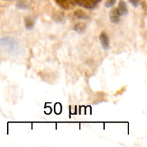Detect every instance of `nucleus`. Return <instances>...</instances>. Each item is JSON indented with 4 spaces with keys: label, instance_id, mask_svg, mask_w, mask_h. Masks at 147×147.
<instances>
[{
    "label": "nucleus",
    "instance_id": "nucleus-1",
    "mask_svg": "<svg viewBox=\"0 0 147 147\" xmlns=\"http://www.w3.org/2000/svg\"><path fill=\"white\" fill-rule=\"evenodd\" d=\"M1 46L7 50L13 53H16L19 50V44L14 39L9 37H4L0 40Z\"/></svg>",
    "mask_w": 147,
    "mask_h": 147
},
{
    "label": "nucleus",
    "instance_id": "nucleus-2",
    "mask_svg": "<svg viewBox=\"0 0 147 147\" xmlns=\"http://www.w3.org/2000/svg\"><path fill=\"white\" fill-rule=\"evenodd\" d=\"M102 0H75L76 4L86 9H93Z\"/></svg>",
    "mask_w": 147,
    "mask_h": 147
},
{
    "label": "nucleus",
    "instance_id": "nucleus-3",
    "mask_svg": "<svg viewBox=\"0 0 147 147\" xmlns=\"http://www.w3.org/2000/svg\"><path fill=\"white\" fill-rule=\"evenodd\" d=\"M56 4L65 10H71L76 6L75 0H55Z\"/></svg>",
    "mask_w": 147,
    "mask_h": 147
},
{
    "label": "nucleus",
    "instance_id": "nucleus-4",
    "mask_svg": "<svg viewBox=\"0 0 147 147\" xmlns=\"http://www.w3.org/2000/svg\"><path fill=\"white\" fill-rule=\"evenodd\" d=\"M99 40H100V45L104 50H109L110 47V40L109 37L106 32H102L99 35Z\"/></svg>",
    "mask_w": 147,
    "mask_h": 147
},
{
    "label": "nucleus",
    "instance_id": "nucleus-5",
    "mask_svg": "<svg viewBox=\"0 0 147 147\" xmlns=\"http://www.w3.org/2000/svg\"><path fill=\"white\" fill-rule=\"evenodd\" d=\"M121 17V16L119 14V11H118L117 8H113L111 10L110 13H109V17H110L111 22L113 24H117L120 22Z\"/></svg>",
    "mask_w": 147,
    "mask_h": 147
},
{
    "label": "nucleus",
    "instance_id": "nucleus-6",
    "mask_svg": "<svg viewBox=\"0 0 147 147\" xmlns=\"http://www.w3.org/2000/svg\"><path fill=\"white\" fill-rule=\"evenodd\" d=\"M117 9L121 16H126L129 14V9H128L127 4L124 0H120L119 1V5H118Z\"/></svg>",
    "mask_w": 147,
    "mask_h": 147
},
{
    "label": "nucleus",
    "instance_id": "nucleus-7",
    "mask_svg": "<svg viewBox=\"0 0 147 147\" xmlns=\"http://www.w3.org/2000/svg\"><path fill=\"white\" fill-rule=\"evenodd\" d=\"M74 16L75 17L78 19V20H90V17L88 16V14L84 11L82 9H77L74 12Z\"/></svg>",
    "mask_w": 147,
    "mask_h": 147
},
{
    "label": "nucleus",
    "instance_id": "nucleus-8",
    "mask_svg": "<svg viewBox=\"0 0 147 147\" xmlns=\"http://www.w3.org/2000/svg\"><path fill=\"white\" fill-rule=\"evenodd\" d=\"M24 22L25 28L27 29V30H32L33 27H34L35 21H34V20L32 17H30V16H27V17H24Z\"/></svg>",
    "mask_w": 147,
    "mask_h": 147
},
{
    "label": "nucleus",
    "instance_id": "nucleus-9",
    "mask_svg": "<svg viewBox=\"0 0 147 147\" xmlns=\"http://www.w3.org/2000/svg\"><path fill=\"white\" fill-rule=\"evenodd\" d=\"M86 27H86V23L80 22H78L75 24L74 27H73V30L77 32L78 33L82 34V33H84L86 32Z\"/></svg>",
    "mask_w": 147,
    "mask_h": 147
},
{
    "label": "nucleus",
    "instance_id": "nucleus-10",
    "mask_svg": "<svg viewBox=\"0 0 147 147\" xmlns=\"http://www.w3.org/2000/svg\"><path fill=\"white\" fill-rule=\"evenodd\" d=\"M116 2V0H106L105 2V7L107 8H111L115 5Z\"/></svg>",
    "mask_w": 147,
    "mask_h": 147
},
{
    "label": "nucleus",
    "instance_id": "nucleus-11",
    "mask_svg": "<svg viewBox=\"0 0 147 147\" xmlns=\"http://www.w3.org/2000/svg\"><path fill=\"white\" fill-rule=\"evenodd\" d=\"M129 1L134 7H139L142 4V0H129Z\"/></svg>",
    "mask_w": 147,
    "mask_h": 147
}]
</instances>
